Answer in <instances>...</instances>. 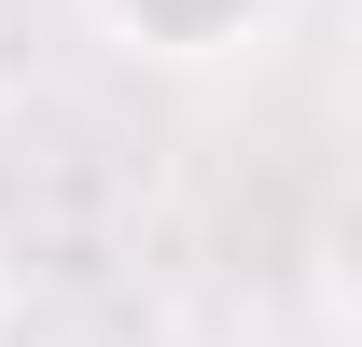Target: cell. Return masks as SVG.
<instances>
[{
  "label": "cell",
  "instance_id": "obj_1",
  "mask_svg": "<svg viewBox=\"0 0 362 347\" xmlns=\"http://www.w3.org/2000/svg\"><path fill=\"white\" fill-rule=\"evenodd\" d=\"M265 14H279V0H98V28L139 42V56H237Z\"/></svg>",
  "mask_w": 362,
  "mask_h": 347
},
{
  "label": "cell",
  "instance_id": "obj_2",
  "mask_svg": "<svg viewBox=\"0 0 362 347\" xmlns=\"http://www.w3.org/2000/svg\"><path fill=\"white\" fill-rule=\"evenodd\" d=\"M0 305H14V264H0Z\"/></svg>",
  "mask_w": 362,
  "mask_h": 347
}]
</instances>
